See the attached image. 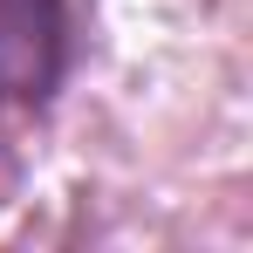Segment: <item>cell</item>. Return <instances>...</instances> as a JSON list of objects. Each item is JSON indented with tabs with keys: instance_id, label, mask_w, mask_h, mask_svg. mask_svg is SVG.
Listing matches in <instances>:
<instances>
[{
	"instance_id": "6da1fadb",
	"label": "cell",
	"mask_w": 253,
	"mask_h": 253,
	"mask_svg": "<svg viewBox=\"0 0 253 253\" xmlns=\"http://www.w3.org/2000/svg\"><path fill=\"white\" fill-rule=\"evenodd\" d=\"M69 69L62 0H0V103H48Z\"/></svg>"
}]
</instances>
